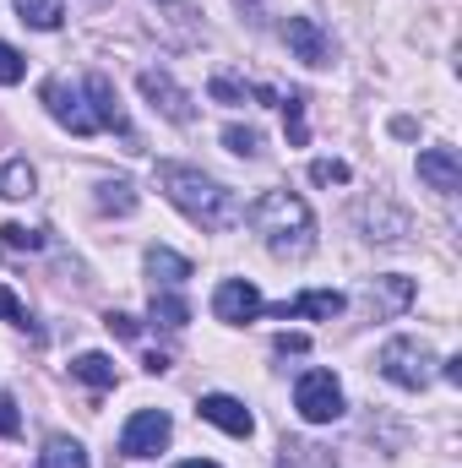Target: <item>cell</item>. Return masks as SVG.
Wrapping results in <instances>:
<instances>
[{"instance_id": "6da1fadb", "label": "cell", "mask_w": 462, "mask_h": 468, "mask_svg": "<svg viewBox=\"0 0 462 468\" xmlns=\"http://www.w3.org/2000/svg\"><path fill=\"white\" fill-rule=\"evenodd\" d=\"M158 191H163L191 224H202V229H234V224L245 218L229 186H218V180H207L202 169H185V164H158Z\"/></svg>"}, {"instance_id": "7a4b0ae2", "label": "cell", "mask_w": 462, "mask_h": 468, "mask_svg": "<svg viewBox=\"0 0 462 468\" xmlns=\"http://www.w3.org/2000/svg\"><path fill=\"white\" fill-rule=\"evenodd\" d=\"M250 229L261 234L278 256H305L310 245H316V218H310V207L299 202V197H289V191H267L261 202H250Z\"/></svg>"}, {"instance_id": "3957f363", "label": "cell", "mask_w": 462, "mask_h": 468, "mask_svg": "<svg viewBox=\"0 0 462 468\" xmlns=\"http://www.w3.org/2000/svg\"><path fill=\"white\" fill-rule=\"evenodd\" d=\"M381 376L386 381H397V387H408V392H419V387H430V376H436V354L425 349L419 338H392V344H381Z\"/></svg>"}, {"instance_id": "277c9868", "label": "cell", "mask_w": 462, "mask_h": 468, "mask_svg": "<svg viewBox=\"0 0 462 468\" xmlns=\"http://www.w3.org/2000/svg\"><path fill=\"white\" fill-rule=\"evenodd\" d=\"M294 409H299V420H310V425H332V420L343 414V387H338V376H332V370H305V376L294 381Z\"/></svg>"}, {"instance_id": "5b68a950", "label": "cell", "mask_w": 462, "mask_h": 468, "mask_svg": "<svg viewBox=\"0 0 462 468\" xmlns=\"http://www.w3.org/2000/svg\"><path fill=\"white\" fill-rule=\"evenodd\" d=\"M169 436H174V420L163 409H136L120 431V452L125 458H158L169 447Z\"/></svg>"}, {"instance_id": "8992f818", "label": "cell", "mask_w": 462, "mask_h": 468, "mask_svg": "<svg viewBox=\"0 0 462 468\" xmlns=\"http://www.w3.org/2000/svg\"><path fill=\"white\" fill-rule=\"evenodd\" d=\"M44 110L60 120L71 136H93L99 131V115H93V99H88V88H71V82H44Z\"/></svg>"}, {"instance_id": "52a82bcc", "label": "cell", "mask_w": 462, "mask_h": 468, "mask_svg": "<svg viewBox=\"0 0 462 468\" xmlns=\"http://www.w3.org/2000/svg\"><path fill=\"white\" fill-rule=\"evenodd\" d=\"M261 311H267V300H261V289H256V283H245V278H224V283H218V294H213V316H218V322H229V327L256 322Z\"/></svg>"}, {"instance_id": "ba28073f", "label": "cell", "mask_w": 462, "mask_h": 468, "mask_svg": "<svg viewBox=\"0 0 462 468\" xmlns=\"http://www.w3.org/2000/svg\"><path fill=\"white\" fill-rule=\"evenodd\" d=\"M283 38H289V49H294L305 66H327V60H332V38L321 33L316 16H289V22H283Z\"/></svg>"}, {"instance_id": "9c48e42d", "label": "cell", "mask_w": 462, "mask_h": 468, "mask_svg": "<svg viewBox=\"0 0 462 468\" xmlns=\"http://www.w3.org/2000/svg\"><path fill=\"white\" fill-rule=\"evenodd\" d=\"M196 414L207 420V425H218V431H229V436H250L256 431V420H250V409L239 403V398H229V392H207L202 403H196Z\"/></svg>"}, {"instance_id": "30bf717a", "label": "cell", "mask_w": 462, "mask_h": 468, "mask_svg": "<svg viewBox=\"0 0 462 468\" xmlns=\"http://www.w3.org/2000/svg\"><path fill=\"white\" fill-rule=\"evenodd\" d=\"M142 93L152 99L158 115H169L174 125H191V99L180 93V82H174L169 71H142Z\"/></svg>"}, {"instance_id": "8fae6325", "label": "cell", "mask_w": 462, "mask_h": 468, "mask_svg": "<svg viewBox=\"0 0 462 468\" xmlns=\"http://www.w3.org/2000/svg\"><path fill=\"white\" fill-rule=\"evenodd\" d=\"M419 180L430 186V191H441V197H452L462 186V164L452 147H425L419 153Z\"/></svg>"}, {"instance_id": "7c38bea8", "label": "cell", "mask_w": 462, "mask_h": 468, "mask_svg": "<svg viewBox=\"0 0 462 468\" xmlns=\"http://www.w3.org/2000/svg\"><path fill=\"white\" fill-rule=\"evenodd\" d=\"M283 322H299V316H310V322H332V316H343V294L338 289H310V294H299V300H283V305H272Z\"/></svg>"}, {"instance_id": "4fadbf2b", "label": "cell", "mask_w": 462, "mask_h": 468, "mask_svg": "<svg viewBox=\"0 0 462 468\" xmlns=\"http://www.w3.org/2000/svg\"><path fill=\"white\" fill-rule=\"evenodd\" d=\"M364 305H370V316H397V311L414 305V283L397 278V272H386V278H375V283L364 289Z\"/></svg>"}, {"instance_id": "5bb4252c", "label": "cell", "mask_w": 462, "mask_h": 468, "mask_svg": "<svg viewBox=\"0 0 462 468\" xmlns=\"http://www.w3.org/2000/svg\"><path fill=\"white\" fill-rule=\"evenodd\" d=\"M82 88H88V99H93V115H99V131H125V110H120L115 82L93 71V77H88Z\"/></svg>"}, {"instance_id": "9a60e30c", "label": "cell", "mask_w": 462, "mask_h": 468, "mask_svg": "<svg viewBox=\"0 0 462 468\" xmlns=\"http://www.w3.org/2000/svg\"><path fill=\"white\" fill-rule=\"evenodd\" d=\"M147 278H152V283H163V289H174V283H185V278H191V261H185V256H174V250H163V245H152V250H147Z\"/></svg>"}, {"instance_id": "2e32d148", "label": "cell", "mask_w": 462, "mask_h": 468, "mask_svg": "<svg viewBox=\"0 0 462 468\" xmlns=\"http://www.w3.org/2000/svg\"><path fill=\"white\" fill-rule=\"evenodd\" d=\"M38 468H88V452L71 436H49L44 452H38Z\"/></svg>"}, {"instance_id": "e0dca14e", "label": "cell", "mask_w": 462, "mask_h": 468, "mask_svg": "<svg viewBox=\"0 0 462 468\" xmlns=\"http://www.w3.org/2000/svg\"><path fill=\"white\" fill-rule=\"evenodd\" d=\"M71 376L88 381V387H115V359L110 354H77L71 359Z\"/></svg>"}, {"instance_id": "ac0fdd59", "label": "cell", "mask_w": 462, "mask_h": 468, "mask_svg": "<svg viewBox=\"0 0 462 468\" xmlns=\"http://www.w3.org/2000/svg\"><path fill=\"white\" fill-rule=\"evenodd\" d=\"M16 16H22L27 27H38V33H55L60 16H66V5H60V0H16Z\"/></svg>"}, {"instance_id": "d6986e66", "label": "cell", "mask_w": 462, "mask_h": 468, "mask_svg": "<svg viewBox=\"0 0 462 468\" xmlns=\"http://www.w3.org/2000/svg\"><path fill=\"white\" fill-rule=\"evenodd\" d=\"M33 186H38V175H33V164L27 158H11L5 169H0V197H33Z\"/></svg>"}, {"instance_id": "ffe728a7", "label": "cell", "mask_w": 462, "mask_h": 468, "mask_svg": "<svg viewBox=\"0 0 462 468\" xmlns=\"http://www.w3.org/2000/svg\"><path fill=\"white\" fill-rule=\"evenodd\" d=\"M152 322H163V327H185V322H191V305H185L180 294H158V289H152Z\"/></svg>"}, {"instance_id": "44dd1931", "label": "cell", "mask_w": 462, "mask_h": 468, "mask_svg": "<svg viewBox=\"0 0 462 468\" xmlns=\"http://www.w3.org/2000/svg\"><path fill=\"white\" fill-rule=\"evenodd\" d=\"M99 207H104V213H131V207H136L131 180H104V186H99Z\"/></svg>"}, {"instance_id": "7402d4cb", "label": "cell", "mask_w": 462, "mask_h": 468, "mask_svg": "<svg viewBox=\"0 0 462 468\" xmlns=\"http://www.w3.org/2000/svg\"><path fill=\"white\" fill-rule=\"evenodd\" d=\"M224 147L239 153V158H256V153H261V131H250V125H229V131H224Z\"/></svg>"}, {"instance_id": "603a6c76", "label": "cell", "mask_w": 462, "mask_h": 468, "mask_svg": "<svg viewBox=\"0 0 462 468\" xmlns=\"http://www.w3.org/2000/svg\"><path fill=\"white\" fill-rule=\"evenodd\" d=\"M283 120H289V142L294 147H305V93H289V104H283Z\"/></svg>"}, {"instance_id": "cb8c5ba5", "label": "cell", "mask_w": 462, "mask_h": 468, "mask_svg": "<svg viewBox=\"0 0 462 468\" xmlns=\"http://www.w3.org/2000/svg\"><path fill=\"white\" fill-rule=\"evenodd\" d=\"M207 93H213L218 104H245V93H250V88H245L239 77H229V71H218V77L207 82Z\"/></svg>"}, {"instance_id": "d4e9b609", "label": "cell", "mask_w": 462, "mask_h": 468, "mask_svg": "<svg viewBox=\"0 0 462 468\" xmlns=\"http://www.w3.org/2000/svg\"><path fill=\"white\" fill-rule=\"evenodd\" d=\"M310 180L316 186H348V164L343 158H316L310 164Z\"/></svg>"}, {"instance_id": "484cf974", "label": "cell", "mask_w": 462, "mask_h": 468, "mask_svg": "<svg viewBox=\"0 0 462 468\" xmlns=\"http://www.w3.org/2000/svg\"><path fill=\"white\" fill-rule=\"evenodd\" d=\"M5 245L11 250H44V229H27V224H5Z\"/></svg>"}, {"instance_id": "4316f807", "label": "cell", "mask_w": 462, "mask_h": 468, "mask_svg": "<svg viewBox=\"0 0 462 468\" xmlns=\"http://www.w3.org/2000/svg\"><path fill=\"white\" fill-rule=\"evenodd\" d=\"M27 77V60L11 49V44H0V88H11V82H22Z\"/></svg>"}, {"instance_id": "83f0119b", "label": "cell", "mask_w": 462, "mask_h": 468, "mask_svg": "<svg viewBox=\"0 0 462 468\" xmlns=\"http://www.w3.org/2000/svg\"><path fill=\"white\" fill-rule=\"evenodd\" d=\"M0 316H5L11 327H27V311H22V300H16L5 283H0Z\"/></svg>"}, {"instance_id": "f1b7e54d", "label": "cell", "mask_w": 462, "mask_h": 468, "mask_svg": "<svg viewBox=\"0 0 462 468\" xmlns=\"http://www.w3.org/2000/svg\"><path fill=\"white\" fill-rule=\"evenodd\" d=\"M22 431V414H16V398L0 392V436H16Z\"/></svg>"}, {"instance_id": "f546056e", "label": "cell", "mask_w": 462, "mask_h": 468, "mask_svg": "<svg viewBox=\"0 0 462 468\" xmlns=\"http://www.w3.org/2000/svg\"><path fill=\"white\" fill-rule=\"evenodd\" d=\"M104 327H110L115 338H136V333H142V322H136V316H120V311H110V322H104Z\"/></svg>"}, {"instance_id": "4dcf8cb0", "label": "cell", "mask_w": 462, "mask_h": 468, "mask_svg": "<svg viewBox=\"0 0 462 468\" xmlns=\"http://www.w3.org/2000/svg\"><path fill=\"white\" fill-rule=\"evenodd\" d=\"M278 354H305V338H299V333H283V338H278Z\"/></svg>"}, {"instance_id": "1f68e13d", "label": "cell", "mask_w": 462, "mask_h": 468, "mask_svg": "<svg viewBox=\"0 0 462 468\" xmlns=\"http://www.w3.org/2000/svg\"><path fill=\"white\" fill-rule=\"evenodd\" d=\"M441 376H446V381L457 387V381H462V359H441Z\"/></svg>"}, {"instance_id": "d6a6232c", "label": "cell", "mask_w": 462, "mask_h": 468, "mask_svg": "<svg viewBox=\"0 0 462 468\" xmlns=\"http://www.w3.org/2000/svg\"><path fill=\"white\" fill-rule=\"evenodd\" d=\"M180 468H218V463H207V458H191V463H180Z\"/></svg>"}]
</instances>
